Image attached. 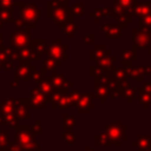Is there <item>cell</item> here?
<instances>
[{"mask_svg":"<svg viewBox=\"0 0 151 151\" xmlns=\"http://www.w3.org/2000/svg\"><path fill=\"white\" fill-rule=\"evenodd\" d=\"M17 105L18 99L7 98L4 99L0 104V124L7 125L9 129H14L18 126V117H17Z\"/></svg>","mask_w":151,"mask_h":151,"instance_id":"6da1fadb","label":"cell"},{"mask_svg":"<svg viewBox=\"0 0 151 151\" xmlns=\"http://www.w3.org/2000/svg\"><path fill=\"white\" fill-rule=\"evenodd\" d=\"M17 133H15V138L14 142L18 143L20 146H22L25 150H39L38 144L33 140L32 134L28 131V126H17Z\"/></svg>","mask_w":151,"mask_h":151,"instance_id":"7a4b0ae2","label":"cell"},{"mask_svg":"<svg viewBox=\"0 0 151 151\" xmlns=\"http://www.w3.org/2000/svg\"><path fill=\"white\" fill-rule=\"evenodd\" d=\"M31 70H32V67L27 63L20 64L15 70V77H14V80L11 83V86L12 87H17L18 86V81L20 79L25 80V81H28L29 78H31Z\"/></svg>","mask_w":151,"mask_h":151,"instance_id":"3957f363","label":"cell"},{"mask_svg":"<svg viewBox=\"0 0 151 151\" xmlns=\"http://www.w3.org/2000/svg\"><path fill=\"white\" fill-rule=\"evenodd\" d=\"M27 39H28V32H26V31H15L11 34L9 44L15 50L22 48L27 44Z\"/></svg>","mask_w":151,"mask_h":151,"instance_id":"277c9868","label":"cell"},{"mask_svg":"<svg viewBox=\"0 0 151 151\" xmlns=\"http://www.w3.org/2000/svg\"><path fill=\"white\" fill-rule=\"evenodd\" d=\"M28 100L27 99H18V105H17V117L18 118H25L28 119L29 114H28Z\"/></svg>","mask_w":151,"mask_h":151,"instance_id":"5b68a950","label":"cell"},{"mask_svg":"<svg viewBox=\"0 0 151 151\" xmlns=\"http://www.w3.org/2000/svg\"><path fill=\"white\" fill-rule=\"evenodd\" d=\"M31 99H32V106L33 107H44L42 96L38 92V90H33L31 92Z\"/></svg>","mask_w":151,"mask_h":151,"instance_id":"8992f818","label":"cell"},{"mask_svg":"<svg viewBox=\"0 0 151 151\" xmlns=\"http://www.w3.org/2000/svg\"><path fill=\"white\" fill-rule=\"evenodd\" d=\"M9 144H11V140L8 138V130H1L0 131V150L6 151Z\"/></svg>","mask_w":151,"mask_h":151,"instance_id":"52a82bcc","label":"cell"},{"mask_svg":"<svg viewBox=\"0 0 151 151\" xmlns=\"http://www.w3.org/2000/svg\"><path fill=\"white\" fill-rule=\"evenodd\" d=\"M25 149L22 147V146H20L18 143H13V142H11V144L7 146V149H6V151H24Z\"/></svg>","mask_w":151,"mask_h":151,"instance_id":"ba28073f","label":"cell"},{"mask_svg":"<svg viewBox=\"0 0 151 151\" xmlns=\"http://www.w3.org/2000/svg\"><path fill=\"white\" fill-rule=\"evenodd\" d=\"M4 47V45H2V34H0V50Z\"/></svg>","mask_w":151,"mask_h":151,"instance_id":"9c48e42d","label":"cell"},{"mask_svg":"<svg viewBox=\"0 0 151 151\" xmlns=\"http://www.w3.org/2000/svg\"><path fill=\"white\" fill-rule=\"evenodd\" d=\"M0 70H2V67H1V64H0Z\"/></svg>","mask_w":151,"mask_h":151,"instance_id":"30bf717a","label":"cell"},{"mask_svg":"<svg viewBox=\"0 0 151 151\" xmlns=\"http://www.w3.org/2000/svg\"><path fill=\"white\" fill-rule=\"evenodd\" d=\"M0 151H1V150H0Z\"/></svg>","mask_w":151,"mask_h":151,"instance_id":"8fae6325","label":"cell"}]
</instances>
